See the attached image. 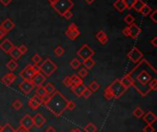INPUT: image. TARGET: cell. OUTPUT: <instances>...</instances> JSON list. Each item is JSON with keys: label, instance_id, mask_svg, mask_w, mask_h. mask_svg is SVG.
I'll return each mask as SVG.
<instances>
[{"label": "cell", "instance_id": "816d5d0a", "mask_svg": "<svg viewBox=\"0 0 157 132\" xmlns=\"http://www.w3.org/2000/svg\"><path fill=\"white\" fill-rule=\"evenodd\" d=\"M65 19H71L72 17H73V13L71 12V10H67L63 15H62Z\"/></svg>", "mask_w": 157, "mask_h": 132}, {"label": "cell", "instance_id": "5bb4252c", "mask_svg": "<svg viewBox=\"0 0 157 132\" xmlns=\"http://www.w3.org/2000/svg\"><path fill=\"white\" fill-rule=\"evenodd\" d=\"M0 28H1L5 33H8L10 31H12L14 28H15V23L13 22V20L10 19H6L0 25Z\"/></svg>", "mask_w": 157, "mask_h": 132}, {"label": "cell", "instance_id": "f35d334b", "mask_svg": "<svg viewBox=\"0 0 157 132\" xmlns=\"http://www.w3.org/2000/svg\"><path fill=\"white\" fill-rule=\"evenodd\" d=\"M54 53H55V55H56L57 56H63V54H64V49H63L61 46H57V47L54 49Z\"/></svg>", "mask_w": 157, "mask_h": 132}, {"label": "cell", "instance_id": "e0dca14e", "mask_svg": "<svg viewBox=\"0 0 157 132\" xmlns=\"http://www.w3.org/2000/svg\"><path fill=\"white\" fill-rule=\"evenodd\" d=\"M16 79H17L16 75L13 74L12 72H10V73H8L7 75H5V76L1 79V81H2V83L5 84L6 86H10V85L15 81Z\"/></svg>", "mask_w": 157, "mask_h": 132}, {"label": "cell", "instance_id": "5b68a950", "mask_svg": "<svg viewBox=\"0 0 157 132\" xmlns=\"http://www.w3.org/2000/svg\"><path fill=\"white\" fill-rule=\"evenodd\" d=\"M53 9L61 16H62L67 10H71L74 7V2L72 0H57L53 4H52Z\"/></svg>", "mask_w": 157, "mask_h": 132}, {"label": "cell", "instance_id": "83f0119b", "mask_svg": "<svg viewBox=\"0 0 157 132\" xmlns=\"http://www.w3.org/2000/svg\"><path fill=\"white\" fill-rule=\"evenodd\" d=\"M44 89H45L46 93L48 95H52L56 91V88L52 83H47V85H45V87H44Z\"/></svg>", "mask_w": 157, "mask_h": 132}, {"label": "cell", "instance_id": "f546056e", "mask_svg": "<svg viewBox=\"0 0 157 132\" xmlns=\"http://www.w3.org/2000/svg\"><path fill=\"white\" fill-rule=\"evenodd\" d=\"M97 129H98V128H97L96 125H94L93 123H88V124L84 127L85 132H96Z\"/></svg>", "mask_w": 157, "mask_h": 132}, {"label": "cell", "instance_id": "e575fe53", "mask_svg": "<svg viewBox=\"0 0 157 132\" xmlns=\"http://www.w3.org/2000/svg\"><path fill=\"white\" fill-rule=\"evenodd\" d=\"M134 20H135V19H134V17L130 14L127 15L125 18H124V22L128 25H131L134 23Z\"/></svg>", "mask_w": 157, "mask_h": 132}, {"label": "cell", "instance_id": "d590c367", "mask_svg": "<svg viewBox=\"0 0 157 132\" xmlns=\"http://www.w3.org/2000/svg\"><path fill=\"white\" fill-rule=\"evenodd\" d=\"M80 65H81V63H80V61L77 58H73L72 61L70 62V66L72 67V69H77L80 67Z\"/></svg>", "mask_w": 157, "mask_h": 132}, {"label": "cell", "instance_id": "7bdbcfd3", "mask_svg": "<svg viewBox=\"0 0 157 132\" xmlns=\"http://www.w3.org/2000/svg\"><path fill=\"white\" fill-rule=\"evenodd\" d=\"M63 84L66 86V87H72L73 86V83H72V80H71V78L70 77H65L64 79H63Z\"/></svg>", "mask_w": 157, "mask_h": 132}, {"label": "cell", "instance_id": "484cf974", "mask_svg": "<svg viewBox=\"0 0 157 132\" xmlns=\"http://www.w3.org/2000/svg\"><path fill=\"white\" fill-rule=\"evenodd\" d=\"M10 56H11V57L13 58V59H15V60H17V59H18L21 56H22V54L20 53V51L18 50V47H17V46H14L13 47V49L10 51Z\"/></svg>", "mask_w": 157, "mask_h": 132}, {"label": "cell", "instance_id": "7dc6e473", "mask_svg": "<svg viewBox=\"0 0 157 132\" xmlns=\"http://www.w3.org/2000/svg\"><path fill=\"white\" fill-rule=\"evenodd\" d=\"M18 50L20 51V53H21L22 55H25V54L28 52V48H27V46H24V45H21L20 46H18Z\"/></svg>", "mask_w": 157, "mask_h": 132}, {"label": "cell", "instance_id": "4316f807", "mask_svg": "<svg viewBox=\"0 0 157 132\" xmlns=\"http://www.w3.org/2000/svg\"><path fill=\"white\" fill-rule=\"evenodd\" d=\"M144 2L143 1V0H135V2H134L133 6H132V8L135 9L137 12H140L143 8V7L144 6Z\"/></svg>", "mask_w": 157, "mask_h": 132}, {"label": "cell", "instance_id": "8fae6325", "mask_svg": "<svg viewBox=\"0 0 157 132\" xmlns=\"http://www.w3.org/2000/svg\"><path fill=\"white\" fill-rule=\"evenodd\" d=\"M45 80H46V77L44 76L40 71H39V72H36L34 74V76L31 79V82L33 83L34 86L38 87V86L42 85V83L45 81Z\"/></svg>", "mask_w": 157, "mask_h": 132}, {"label": "cell", "instance_id": "3957f363", "mask_svg": "<svg viewBox=\"0 0 157 132\" xmlns=\"http://www.w3.org/2000/svg\"><path fill=\"white\" fill-rule=\"evenodd\" d=\"M107 89L109 91V93H110V94L113 99H120L127 90L126 88L122 85V83L120 82V79L115 80L107 88Z\"/></svg>", "mask_w": 157, "mask_h": 132}, {"label": "cell", "instance_id": "d4e9b609", "mask_svg": "<svg viewBox=\"0 0 157 132\" xmlns=\"http://www.w3.org/2000/svg\"><path fill=\"white\" fill-rule=\"evenodd\" d=\"M6 67H7L8 69H9L11 72H13V71H15V70L17 69V68H18V63L16 62L15 59H11L10 61H8V62L7 63Z\"/></svg>", "mask_w": 157, "mask_h": 132}, {"label": "cell", "instance_id": "30bf717a", "mask_svg": "<svg viewBox=\"0 0 157 132\" xmlns=\"http://www.w3.org/2000/svg\"><path fill=\"white\" fill-rule=\"evenodd\" d=\"M19 124L21 127H25L26 129L30 130L32 127H33V120L32 117L30 115H25L23 117L21 118V120L19 121Z\"/></svg>", "mask_w": 157, "mask_h": 132}, {"label": "cell", "instance_id": "9c48e42d", "mask_svg": "<svg viewBox=\"0 0 157 132\" xmlns=\"http://www.w3.org/2000/svg\"><path fill=\"white\" fill-rule=\"evenodd\" d=\"M35 72L32 69V65H28L27 67L20 72V76L23 78V80H31Z\"/></svg>", "mask_w": 157, "mask_h": 132}, {"label": "cell", "instance_id": "7a4b0ae2", "mask_svg": "<svg viewBox=\"0 0 157 132\" xmlns=\"http://www.w3.org/2000/svg\"><path fill=\"white\" fill-rule=\"evenodd\" d=\"M67 103L68 100L59 91H55L52 95H47L42 99V104L56 117H60L66 110Z\"/></svg>", "mask_w": 157, "mask_h": 132}, {"label": "cell", "instance_id": "74e56055", "mask_svg": "<svg viewBox=\"0 0 157 132\" xmlns=\"http://www.w3.org/2000/svg\"><path fill=\"white\" fill-rule=\"evenodd\" d=\"M92 95V92L89 90V88H85V91L83 92V93H82V95H81V97H84L85 99H88L89 97H90Z\"/></svg>", "mask_w": 157, "mask_h": 132}, {"label": "cell", "instance_id": "b9f144b4", "mask_svg": "<svg viewBox=\"0 0 157 132\" xmlns=\"http://www.w3.org/2000/svg\"><path fill=\"white\" fill-rule=\"evenodd\" d=\"M123 1L126 6V8L130 9V8H132V6H133L134 2H135V0H123Z\"/></svg>", "mask_w": 157, "mask_h": 132}, {"label": "cell", "instance_id": "8d00e7d4", "mask_svg": "<svg viewBox=\"0 0 157 132\" xmlns=\"http://www.w3.org/2000/svg\"><path fill=\"white\" fill-rule=\"evenodd\" d=\"M1 132H16V129H14V127L10 124H6L5 126H3Z\"/></svg>", "mask_w": 157, "mask_h": 132}, {"label": "cell", "instance_id": "be15d7a7", "mask_svg": "<svg viewBox=\"0 0 157 132\" xmlns=\"http://www.w3.org/2000/svg\"><path fill=\"white\" fill-rule=\"evenodd\" d=\"M69 132H82L79 128H74V129H72V130H70Z\"/></svg>", "mask_w": 157, "mask_h": 132}, {"label": "cell", "instance_id": "9f6ffc18", "mask_svg": "<svg viewBox=\"0 0 157 132\" xmlns=\"http://www.w3.org/2000/svg\"><path fill=\"white\" fill-rule=\"evenodd\" d=\"M151 43L154 46V47H157V37H153V39L151 40Z\"/></svg>", "mask_w": 157, "mask_h": 132}, {"label": "cell", "instance_id": "e7e4bbea", "mask_svg": "<svg viewBox=\"0 0 157 132\" xmlns=\"http://www.w3.org/2000/svg\"><path fill=\"white\" fill-rule=\"evenodd\" d=\"M85 1H86V2H87L88 4H92V3H93V2L95 1V0H85Z\"/></svg>", "mask_w": 157, "mask_h": 132}, {"label": "cell", "instance_id": "9a60e30c", "mask_svg": "<svg viewBox=\"0 0 157 132\" xmlns=\"http://www.w3.org/2000/svg\"><path fill=\"white\" fill-rule=\"evenodd\" d=\"M14 46H15L8 39H5L1 43H0V49H1L3 52H5L6 54H9Z\"/></svg>", "mask_w": 157, "mask_h": 132}, {"label": "cell", "instance_id": "d6a6232c", "mask_svg": "<svg viewBox=\"0 0 157 132\" xmlns=\"http://www.w3.org/2000/svg\"><path fill=\"white\" fill-rule=\"evenodd\" d=\"M99 84L97 82V81H92L90 84H89V86H88V88H89V90H90L92 93H95V92H97V91H98L99 90Z\"/></svg>", "mask_w": 157, "mask_h": 132}, {"label": "cell", "instance_id": "f1b7e54d", "mask_svg": "<svg viewBox=\"0 0 157 132\" xmlns=\"http://www.w3.org/2000/svg\"><path fill=\"white\" fill-rule=\"evenodd\" d=\"M144 115V111L141 107H136L133 110V116L136 118H142Z\"/></svg>", "mask_w": 157, "mask_h": 132}, {"label": "cell", "instance_id": "277c9868", "mask_svg": "<svg viewBox=\"0 0 157 132\" xmlns=\"http://www.w3.org/2000/svg\"><path fill=\"white\" fill-rule=\"evenodd\" d=\"M57 70V65L53 62L50 58L44 60L40 66V71L46 78L51 77Z\"/></svg>", "mask_w": 157, "mask_h": 132}, {"label": "cell", "instance_id": "91938a15", "mask_svg": "<svg viewBox=\"0 0 157 132\" xmlns=\"http://www.w3.org/2000/svg\"><path fill=\"white\" fill-rule=\"evenodd\" d=\"M75 29H78V27L75 23H71L68 27V30H75Z\"/></svg>", "mask_w": 157, "mask_h": 132}, {"label": "cell", "instance_id": "11a10c76", "mask_svg": "<svg viewBox=\"0 0 157 132\" xmlns=\"http://www.w3.org/2000/svg\"><path fill=\"white\" fill-rule=\"evenodd\" d=\"M0 2H1L4 6H8L12 2V0H0Z\"/></svg>", "mask_w": 157, "mask_h": 132}, {"label": "cell", "instance_id": "ffe728a7", "mask_svg": "<svg viewBox=\"0 0 157 132\" xmlns=\"http://www.w3.org/2000/svg\"><path fill=\"white\" fill-rule=\"evenodd\" d=\"M65 34H66V36L68 37L70 40H75L80 35V31L78 29H75V30H67L65 32Z\"/></svg>", "mask_w": 157, "mask_h": 132}, {"label": "cell", "instance_id": "8992f818", "mask_svg": "<svg viewBox=\"0 0 157 132\" xmlns=\"http://www.w3.org/2000/svg\"><path fill=\"white\" fill-rule=\"evenodd\" d=\"M94 55H95V52L89 47V46L86 45V43H85V45L77 51V56L83 60L87 59L89 57H92Z\"/></svg>", "mask_w": 157, "mask_h": 132}, {"label": "cell", "instance_id": "60d3db41", "mask_svg": "<svg viewBox=\"0 0 157 132\" xmlns=\"http://www.w3.org/2000/svg\"><path fill=\"white\" fill-rule=\"evenodd\" d=\"M31 60H32V62L34 63V64H37V65H39L40 62H41V60H42V58L40 57V56H39L38 54H35L32 57H31Z\"/></svg>", "mask_w": 157, "mask_h": 132}, {"label": "cell", "instance_id": "681fc988", "mask_svg": "<svg viewBox=\"0 0 157 132\" xmlns=\"http://www.w3.org/2000/svg\"><path fill=\"white\" fill-rule=\"evenodd\" d=\"M156 14H157V10H153L152 13L150 14V18H151V19L153 21V23H157V20H156V19H155Z\"/></svg>", "mask_w": 157, "mask_h": 132}, {"label": "cell", "instance_id": "94428289", "mask_svg": "<svg viewBox=\"0 0 157 132\" xmlns=\"http://www.w3.org/2000/svg\"><path fill=\"white\" fill-rule=\"evenodd\" d=\"M122 33L125 35V36H127V37H129V29H128V27H126L124 30H123V32H122Z\"/></svg>", "mask_w": 157, "mask_h": 132}, {"label": "cell", "instance_id": "db71d44e", "mask_svg": "<svg viewBox=\"0 0 157 132\" xmlns=\"http://www.w3.org/2000/svg\"><path fill=\"white\" fill-rule=\"evenodd\" d=\"M16 132H30V130L26 129V128L23 127L19 126V127H18V129H16Z\"/></svg>", "mask_w": 157, "mask_h": 132}, {"label": "cell", "instance_id": "7c38bea8", "mask_svg": "<svg viewBox=\"0 0 157 132\" xmlns=\"http://www.w3.org/2000/svg\"><path fill=\"white\" fill-rule=\"evenodd\" d=\"M32 120H33V126H35V127H38V128L42 127L43 125L46 123V118L44 117L41 114H40V113L36 114V115L32 117Z\"/></svg>", "mask_w": 157, "mask_h": 132}, {"label": "cell", "instance_id": "c3c4849f", "mask_svg": "<svg viewBox=\"0 0 157 132\" xmlns=\"http://www.w3.org/2000/svg\"><path fill=\"white\" fill-rule=\"evenodd\" d=\"M104 97H105L107 100L113 99V98H112V96H111V94H110V93H109V91H108L107 89H106V90L104 91Z\"/></svg>", "mask_w": 157, "mask_h": 132}, {"label": "cell", "instance_id": "003e7915", "mask_svg": "<svg viewBox=\"0 0 157 132\" xmlns=\"http://www.w3.org/2000/svg\"><path fill=\"white\" fill-rule=\"evenodd\" d=\"M2 127H3V126H1V125H0V132H1V129H2Z\"/></svg>", "mask_w": 157, "mask_h": 132}, {"label": "cell", "instance_id": "1f68e13d", "mask_svg": "<svg viewBox=\"0 0 157 132\" xmlns=\"http://www.w3.org/2000/svg\"><path fill=\"white\" fill-rule=\"evenodd\" d=\"M143 16H148V15H150L151 14V12H152V8L150 7V6H148L147 4H144V6L143 7V8H142V10L140 11Z\"/></svg>", "mask_w": 157, "mask_h": 132}, {"label": "cell", "instance_id": "836d02e7", "mask_svg": "<svg viewBox=\"0 0 157 132\" xmlns=\"http://www.w3.org/2000/svg\"><path fill=\"white\" fill-rule=\"evenodd\" d=\"M71 78V80H72V83L73 85H77V84H80V83H83V80H82V78H80L78 75H73Z\"/></svg>", "mask_w": 157, "mask_h": 132}, {"label": "cell", "instance_id": "bcb514c9", "mask_svg": "<svg viewBox=\"0 0 157 132\" xmlns=\"http://www.w3.org/2000/svg\"><path fill=\"white\" fill-rule=\"evenodd\" d=\"M143 132H154L155 131L154 127L152 125H148V124L145 127H143Z\"/></svg>", "mask_w": 157, "mask_h": 132}, {"label": "cell", "instance_id": "4fadbf2b", "mask_svg": "<svg viewBox=\"0 0 157 132\" xmlns=\"http://www.w3.org/2000/svg\"><path fill=\"white\" fill-rule=\"evenodd\" d=\"M42 104V98L39 97L38 95H33L30 101H29V105L31 109L33 110H37L40 105Z\"/></svg>", "mask_w": 157, "mask_h": 132}, {"label": "cell", "instance_id": "ab89813d", "mask_svg": "<svg viewBox=\"0 0 157 132\" xmlns=\"http://www.w3.org/2000/svg\"><path fill=\"white\" fill-rule=\"evenodd\" d=\"M22 105H23V103H22V102L19 101V100H16V101H14L13 103H12V106H13V108H14L15 110H19V109L22 107Z\"/></svg>", "mask_w": 157, "mask_h": 132}, {"label": "cell", "instance_id": "f5cc1de1", "mask_svg": "<svg viewBox=\"0 0 157 132\" xmlns=\"http://www.w3.org/2000/svg\"><path fill=\"white\" fill-rule=\"evenodd\" d=\"M106 35V33L103 32V31H99L98 32H97V34H96V38L98 39V40H99V39H101L103 36H105Z\"/></svg>", "mask_w": 157, "mask_h": 132}, {"label": "cell", "instance_id": "ee69618b", "mask_svg": "<svg viewBox=\"0 0 157 132\" xmlns=\"http://www.w3.org/2000/svg\"><path fill=\"white\" fill-rule=\"evenodd\" d=\"M75 108V103L73 101H68L67 105H66V109L69 110V111H73Z\"/></svg>", "mask_w": 157, "mask_h": 132}, {"label": "cell", "instance_id": "f907efd6", "mask_svg": "<svg viewBox=\"0 0 157 132\" xmlns=\"http://www.w3.org/2000/svg\"><path fill=\"white\" fill-rule=\"evenodd\" d=\"M99 42H100V43H101V45H103V46H105L106 45V43L108 42V38H107V35H105V36H103L101 39H99L98 40Z\"/></svg>", "mask_w": 157, "mask_h": 132}, {"label": "cell", "instance_id": "603a6c76", "mask_svg": "<svg viewBox=\"0 0 157 132\" xmlns=\"http://www.w3.org/2000/svg\"><path fill=\"white\" fill-rule=\"evenodd\" d=\"M114 8L118 10V11H120V12H123L125 9H126V6H125V4H124V1L123 0H117V1L114 3Z\"/></svg>", "mask_w": 157, "mask_h": 132}, {"label": "cell", "instance_id": "680465c9", "mask_svg": "<svg viewBox=\"0 0 157 132\" xmlns=\"http://www.w3.org/2000/svg\"><path fill=\"white\" fill-rule=\"evenodd\" d=\"M45 132H56V129H55L53 127L50 126V127H48L46 128Z\"/></svg>", "mask_w": 157, "mask_h": 132}, {"label": "cell", "instance_id": "6da1fadb", "mask_svg": "<svg viewBox=\"0 0 157 132\" xmlns=\"http://www.w3.org/2000/svg\"><path fill=\"white\" fill-rule=\"evenodd\" d=\"M149 64V62L143 58L137 67L134 68L130 73H128L132 80V86L143 97L151 92L148 87V83L152 79V76L146 69Z\"/></svg>", "mask_w": 157, "mask_h": 132}, {"label": "cell", "instance_id": "ac0fdd59", "mask_svg": "<svg viewBox=\"0 0 157 132\" xmlns=\"http://www.w3.org/2000/svg\"><path fill=\"white\" fill-rule=\"evenodd\" d=\"M72 91L74 92V93L77 96V97H81L83 92L85 91V89L86 88L85 85H84V83H80L77 85H73L72 87Z\"/></svg>", "mask_w": 157, "mask_h": 132}, {"label": "cell", "instance_id": "44dd1931", "mask_svg": "<svg viewBox=\"0 0 157 132\" xmlns=\"http://www.w3.org/2000/svg\"><path fill=\"white\" fill-rule=\"evenodd\" d=\"M120 82L122 83V85L126 88V89H129L130 87L132 86V80L128 74L125 75L122 79H120Z\"/></svg>", "mask_w": 157, "mask_h": 132}, {"label": "cell", "instance_id": "6f0895ef", "mask_svg": "<svg viewBox=\"0 0 157 132\" xmlns=\"http://www.w3.org/2000/svg\"><path fill=\"white\" fill-rule=\"evenodd\" d=\"M32 69H33V70H34L35 73L36 72H39L40 71V66L37 65V64H34V65H32Z\"/></svg>", "mask_w": 157, "mask_h": 132}, {"label": "cell", "instance_id": "6125c7cd", "mask_svg": "<svg viewBox=\"0 0 157 132\" xmlns=\"http://www.w3.org/2000/svg\"><path fill=\"white\" fill-rule=\"evenodd\" d=\"M6 35V33H5V32L1 29V28H0V40H1V39H3V37Z\"/></svg>", "mask_w": 157, "mask_h": 132}, {"label": "cell", "instance_id": "d6986e66", "mask_svg": "<svg viewBox=\"0 0 157 132\" xmlns=\"http://www.w3.org/2000/svg\"><path fill=\"white\" fill-rule=\"evenodd\" d=\"M143 118L148 125H152L157 120V117L152 112H148V113L144 114Z\"/></svg>", "mask_w": 157, "mask_h": 132}, {"label": "cell", "instance_id": "2e32d148", "mask_svg": "<svg viewBox=\"0 0 157 132\" xmlns=\"http://www.w3.org/2000/svg\"><path fill=\"white\" fill-rule=\"evenodd\" d=\"M128 29H129V37H130L132 39L137 38L138 35L141 33V29L134 23L130 25V27H128Z\"/></svg>", "mask_w": 157, "mask_h": 132}, {"label": "cell", "instance_id": "f6af8a7d", "mask_svg": "<svg viewBox=\"0 0 157 132\" xmlns=\"http://www.w3.org/2000/svg\"><path fill=\"white\" fill-rule=\"evenodd\" d=\"M87 69H85V68H83V69H81L79 71H78V76L80 77V78H85L86 76H87Z\"/></svg>", "mask_w": 157, "mask_h": 132}, {"label": "cell", "instance_id": "4dcf8cb0", "mask_svg": "<svg viewBox=\"0 0 157 132\" xmlns=\"http://www.w3.org/2000/svg\"><path fill=\"white\" fill-rule=\"evenodd\" d=\"M148 87H149V89L151 91H156L157 90V80L155 78H152L149 83H148Z\"/></svg>", "mask_w": 157, "mask_h": 132}, {"label": "cell", "instance_id": "cb8c5ba5", "mask_svg": "<svg viewBox=\"0 0 157 132\" xmlns=\"http://www.w3.org/2000/svg\"><path fill=\"white\" fill-rule=\"evenodd\" d=\"M36 95H38L39 97H40V98H45L48 94L46 93V91H45V89H44V87L43 86H38L37 87V89H36Z\"/></svg>", "mask_w": 157, "mask_h": 132}, {"label": "cell", "instance_id": "7402d4cb", "mask_svg": "<svg viewBox=\"0 0 157 132\" xmlns=\"http://www.w3.org/2000/svg\"><path fill=\"white\" fill-rule=\"evenodd\" d=\"M83 64H84L85 68L86 69H91L94 67V66L96 65V61L94 59H92V57H89L87 59H85L83 61Z\"/></svg>", "mask_w": 157, "mask_h": 132}, {"label": "cell", "instance_id": "52a82bcc", "mask_svg": "<svg viewBox=\"0 0 157 132\" xmlns=\"http://www.w3.org/2000/svg\"><path fill=\"white\" fill-rule=\"evenodd\" d=\"M127 57L133 63H138L140 62L143 58V53L140 51L139 48L137 47H133L128 54H127Z\"/></svg>", "mask_w": 157, "mask_h": 132}, {"label": "cell", "instance_id": "03108f58", "mask_svg": "<svg viewBox=\"0 0 157 132\" xmlns=\"http://www.w3.org/2000/svg\"><path fill=\"white\" fill-rule=\"evenodd\" d=\"M48 1H49V2L51 3V5H52V4H53V3H55V2L57 1V0H48Z\"/></svg>", "mask_w": 157, "mask_h": 132}, {"label": "cell", "instance_id": "ba28073f", "mask_svg": "<svg viewBox=\"0 0 157 132\" xmlns=\"http://www.w3.org/2000/svg\"><path fill=\"white\" fill-rule=\"evenodd\" d=\"M34 87L35 86L33 85L31 80H23V81H21L18 85L19 90L24 94H29L34 89Z\"/></svg>", "mask_w": 157, "mask_h": 132}]
</instances>
